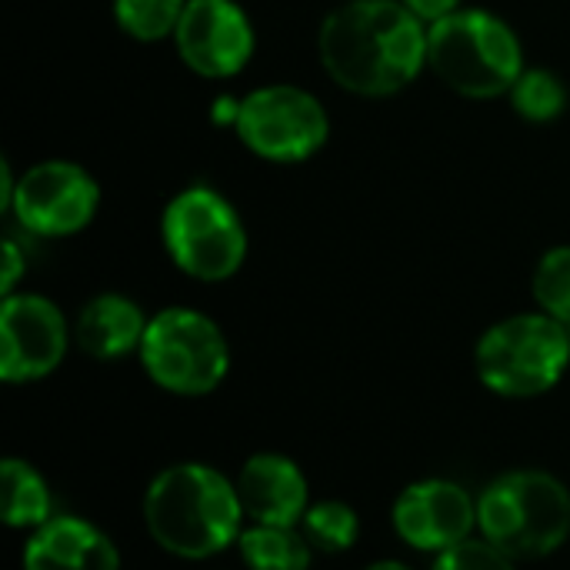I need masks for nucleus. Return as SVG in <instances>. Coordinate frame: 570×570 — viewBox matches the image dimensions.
<instances>
[{"label":"nucleus","instance_id":"412c9836","mask_svg":"<svg viewBox=\"0 0 570 570\" xmlns=\"http://www.w3.org/2000/svg\"><path fill=\"white\" fill-rule=\"evenodd\" d=\"M534 301L541 314L570 327V247H551L534 267Z\"/></svg>","mask_w":570,"mask_h":570},{"label":"nucleus","instance_id":"1a4fd4ad","mask_svg":"<svg viewBox=\"0 0 570 570\" xmlns=\"http://www.w3.org/2000/svg\"><path fill=\"white\" fill-rule=\"evenodd\" d=\"M100 207L97 180L70 160H40L17 177L10 214L33 237L80 234Z\"/></svg>","mask_w":570,"mask_h":570},{"label":"nucleus","instance_id":"f3484780","mask_svg":"<svg viewBox=\"0 0 570 570\" xmlns=\"http://www.w3.org/2000/svg\"><path fill=\"white\" fill-rule=\"evenodd\" d=\"M3 521L7 528H40L50 521V491L27 461H3Z\"/></svg>","mask_w":570,"mask_h":570},{"label":"nucleus","instance_id":"393cba45","mask_svg":"<svg viewBox=\"0 0 570 570\" xmlns=\"http://www.w3.org/2000/svg\"><path fill=\"white\" fill-rule=\"evenodd\" d=\"M367 570H411V568H404V564H397V561H381V564H374V568H367Z\"/></svg>","mask_w":570,"mask_h":570},{"label":"nucleus","instance_id":"b1692460","mask_svg":"<svg viewBox=\"0 0 570 570\" xmlns=\"http://www.w3.org/2000/svg\"><path fill=\"white\" fill-rule=\"evenodd\" d=\"M424 23H434V20H441V17H448V13H454V10H461L464 7V0H404Z\"/></svg>","mask_w":570,"mask_h":570},{"label":"nucleus","instance_id":"2eb2a0df","mask_svg":"<svg viewBox=\"0 0 570 570\" xmlns=\"http://www.w3.org/2000/svg\"><path fill=\"white\" fill-rule=\"evenodd\" d=\"M144 334H147V317L124 294H97L94 301L83 304L73 324V337L80 351L90 354L94 361H117L127 357L130 351H140Z\"/></svg>","mask_w":570,"mask_h":570},{"label":"nucleus","instance_id":"aec40b11","mask_svg":"<svg viewBox=\"0 0 570 570\" xmlns=\"http://www.w3.org/2000/svg\"><path fill=\"white\" fill-rule=\"evenodd\" d=\"M361 534V521L357 514L341 504V501H324L307 508L304 514V538L311 541V548L327 551V554H341L351 551L357 544Z\"/></svg>","mask_w":570,"mask_h":570},{"label":"nucleus","instance_id":"9b49d317","mask_svg":"<svg viewBox=\"0 0 570 570\" xmlns=\"http://www.w3.org/2000/svg\"><path fill=\"white\" fill-rule=\"evenodd\" d=\"M67 321L40 294H10L0 307V377L10 384L47 377L67 354Z\"/></svg>","mask_w":570,"mask_h":570},{"label":"nucleus","instance_id":"a211bd4d","mask_svg":"<svg viewBox=\"0 0 570 570\" xmlns=\"http://www.w3.org/2000/svg\"><path fill=\"white\" fill-rule=\"evenodd\" d=\"M508 97H511V107L531 124H548L561 117L568 107V87L548 67H524V73L518 77Z\"/></svg>","mask_w":570,"mask_h":570},{"label":"nucleus","instance_id":"20e7f679","mask_svg":"<svg viewBox=\"0 0 570 570\" xmlns=\"http://www.w3.org/2000/svg\"><path fill=\"white\" fill-rule=\"evenodd\" d=\"M484 541L511 561L554 554L570 534L568 488L544 471H514L498 478L478 501Z\"/></svg>","mask_w":570,"mask_h":570},{"label":"nucleus","instance_id":"6e6552de","mask_svg":"<svg viewBox=\"0 0 570 570\" xmlns=\"http://www.w3.org/2000/svg\"><path fill=\"white\" fill-rule=\"evenodd\" d=\"M234 134L261 160L304 164L327 144L331 117L311 90L267 83L240 97Z\"/></svg>","mask_w":570,"mask_h":570},{"label":"nucleus","instance_id":"6ab92c4d","mask_svg":"<svg viewBox=\"0 0 570 570\" xmlns=\"http://www.w3.org/2000/svg\"><path fill=\"white\" fill-rule=\"evenodd\" d=\"M184 7L187 0H114V20L127 37L154 43L177 33Z\"/></svg>","mask_w":570,"mask_h":570},{"label":"nucleus","instance_id":"39448f33","mask_svg":"<svg viewBox=\"0 0 570 570\" xmlns=\"http://www.w3.org/2000/svg\"><path fill=\"white\" fill-rule=\"evenodd\" d=\"M164 250L194 281H227L247 261V230L234 204L214 187H184L160 217Z\"/></svg>","mask_w":570,"mask_h":570},{"label":"nucleus","instance_id":"4be33fe9","mask_svg":"<svg viewBox=\"0 0 570 570\" xmlns=\"http://www.w3.org/2000/svg\"><path fill=\"white\" fill-rule=\"evenodd\" d=\"M434 570H514L511 558L504 551H498L491 541H461L448 551L438 554Z\"/></svg>","mask_w":570,"mask_h":570},{"label":"nucleus","instance_id":"f03ea898","mask_svg":"<svg viewBox=\"0 0 570 570\" xmlns=\"http://www.w3.org/2000/svg\"><path fill=\"white\" fill-rule=\"evenodd\" d=\"M240 494L220 471L174 464L154 478L144 498L150 538L177 558H210L240 538Z\"/></svg>","mask_w":570,"mask_h":570},{"label":"nucleus","instance_id":"f8f14e48","mask_svg":"<svg viewBox=\"0 0 570 570\" xmlns=\"http://www.w3.org/2000/svg\"><path fill=\"white\" fill-rule=\"evenodd\" d=\"M474 524H478V504L461 484L451 481L411 484L394 504V528L417 551L441 554L468 541Z\"/></svg>","mask_w":570,"mask_h":570},{"label":"nucleus","instance_id":"dca6fc26","mask_svg":"<svg viewBox=\"0 0 570 570\" xmlns=\"http://www.w3.org/2000/svg\"><path fill=\"white\" fill-rule=\"evenodd\" d=\"M240 558L250 570H307L311 541L294 528L254 524L240 531Z\"/></svg>","mask_w":570,"mask_h":570},{"label":"nucleus","instance_id":"5701e85b","mask_svg":"<svg viewBox=\"0 0 570 570\" xmlns=\"http://www.w3.org/2000/svg\"><path fill=\"white\" fill-rule=\"evenodd\" d=\"M20 274H23V254H20V247H17L13 240H7V244H3V277H0V291H3V297H10V294H13V287H17Z\"/></svg>","mask_w":570,"mask_h":570},{"label":"nucleus","instance_id":"7ed1b4c3","mask_svg":"<svg viewBox=\"0 0 570 570\" xmlns=\"http://www.w3.org/2000/svg\"><path fill=\"white\" fill-rule=\"evenodd\" d=\"M428 67L461 97L494 100L511 94L524 73V50L508 20L461 7L428 23Z\"/></svg>","mask_w":570,"mask_h":570},{"label":"nucleus","instance_id":"4468645a","mask_svg":"<svg viewBox=\"0 0 570 570\" xmlns=\"http://www.w3.org/2000/svg\"><path fill=\"white\" fill-rule=\"evenodd\" d=\"M23 570H120L114 541L80 518H53L33 531Z\"/></svg>","mask_w":570,"mask_h":570},{"label":"nucleus","instance_id":"0eeeda50","mask_svg":"<svg viewBox=\"0 0 570 570\" xmlns=\"http://www.w3.org/2000/svg\"><path fill=\"white\" fill-rule=\"evenodd\" d=\"M140 361L150 381L170 394L200 397L220 387L230 367V351L220 327L190 307H167L147 321Z\"/></svg>","mask_w":570,"mask_h":570},{"label":"nucleus","instance_id":"ddd939ff","mask_svg":"<svg viewBox=\"0 0 570 570\" xmlns=\"http://www.w3.org/2000/svg\"><path fill=\"white\" fill-rule=\"evenodd\" d=\"M240 508L257 524L294 528L307 514V481L301 468L281 454H257L237 481Z\"/></svg>","mask_w":570,"mask_h":570},{"label":"nucleus","instance_id":"f257e3e1","mask_svg":"<svg viewBox=\"0 0 570 570\" xmlns=\"http://www.w3.org/2000/svg\"><path fill=\"white\" fill-rule=\"evenodd\" d=\"M327 77L357 97H394L428 67V23L404 0H347L317 30Z\"/></svg>","mask_w":570,"mask_h":570},{"label":"nucleus","instance_id":"9d476101","mask_svg":"<svg viewBox=\"0 0 570 570\" xmlns=\"http://www.w3.org/2000/svg\"><path fill=\"white\" fill-rule=\"evenodd\" d=\"M174 43L187 70L207 80H227V77H237L250 63L257 37L240 3L187 0Z\"/></svg>","mask_w":570,"mask_h":570},{"label":"nucleus","instance_id":"423d86ee","mask_svg":"<svg viewBox=\"0 0 570 570\" xmlns=\"http://www.w3.org/2000/svg\"><path fill=\"white\" fill-rule=\"evenodd\" d=\"M568 364V324L541 311L494 324L478 344V374L504 397H538L551 391L564 377Z\"/></svg>","mask_w":570,"mask_h":570}]
</instances>
